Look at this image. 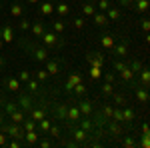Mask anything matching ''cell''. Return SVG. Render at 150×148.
Here are the masks:
<instances>
[{"instance_id":"1","label":"cell","mask_w":150,"mask_h":148,"mask_svg":"<svg viewBox=\"0 0 150 148\" xmlns=\"http://www.w3.org/2000/svg\"><path fill=\"white\" fill-rule=\"evenodd\" d=\"M114 68L118 70V74H120L122 82H124V84H128L130 88L138 84V82H136V74L130 70V66H128L126 62H122V60H114Z\"/></svg>"},{"instance_id":"2","label":"cell","mask_w":150,"mask_h":148,"mask_svg":"<svg viewBox=\"0 0 150 148\" xmlns=\"http://www.w3.org/2000/svg\"><path fill=\"white\" fill-rule=\"evenodd\" d=\"M40 38H42V44L46 46L48 50H50V48H62V46H64V38H60V34H56V32L44 30Z\"/></svg>"},{"instance_id":"3","label":"cell","mask_w":150,"mask_h":148,"mask_svg":"<svg viewBox=\"0 0 150 148\" xmlns=\"http://www.w3.org/2000/svg\"><path fill=\"white\" fill-rule=\"evenodd\" d=\"M0 130L4 132V134H8L10 138H16V140H24V128L22 124H16V122H10V124H0Z\"/></svg>"},{"instance_id":"4","label":"cell","mask_w":150,"mask_h":148,"mask_svg":"<svg viewBox=\"0 0 150 148\" xmlns=\"http://www.w3.org/2000/svg\"><path fill=\"white\" fill-rule=\"evenodd\" d=\"M82 118V114H80V110H78V106H76V102L74 104H68V114H66V124L72 128V126L76 124L78 120Z\"/></svg>"},{"instance_id":"5","label":"cell","mask_w":150,"mask_h":148,"mask_svg":"<svg viewBox=\"0 0 150 148\" xmlns=\"http://www.w3.org/2000/svg\"><path fill=\"white\" fill-rule=\"evenodd\" d=\"M86 62L90 64V66H98V68H104L106 66V62H104V54H100V52H86Z\"/></svg>"},{"instance_id":"6","label":"cell","mask_w":150,"mask_h":148,"mask_svg":"<svg viewBox=\"0 0 150 148\" xmlns=\"http://www.w3.org/2000/svg\"><path fill=\"white\" fill-rule=\"evenodd\" d=\"M110 54L116 56V58H124L128 54V38H122V42H118V44L114 42V46L110 48Z\"/></svg>"},{"instance_id":"7","label":"cell","mask_w":150,"mask_h":148,"mask_svg":"<svg viewBox=\"0 0 150 148\" xmlns=\"http://www.w3.org/2000/svg\"><path fill=\"white\" fill-rule=\"evenodd\" d=\"M30 50H32L34 60H38V62H46L48 58H50V50H48L46 46H30Z\"/></svg>"},{"instance_id":"8","label":"cell","mask_w":150,"mask_h":148,"mask_svg":"<svg viewBox=\"0 0 150 148\" xmlns=\"http://www.w3.org/2000/svg\"><path fill=\"white\" fill-rule=\"evenodd\" d=\"M44 64H46L44 68H46V72L50 76H58V72L62 68V60H56V58H48Z\"/></svg>"},{"instance_id":"9","label":"cell","mask_w":150,"mask_h":148,"mask_svg":"<svg viewBox=\"0 0 150 148\" xmlns=\"http://www.w3.org/2000/svg\"><path fill=\"white\" fill-rule=\"evenodd\" d=\"M76 106H78V110H80L82 116H90V114H92V110H94V108H92V102H90L88 98H84V96L76 100Z\"/></svg>"},{"instance_id":"10","label":"cell","mask_w":150,"mask_h":148,"mask_svg":"<svg viewBox=\"0 0 150 148\" xmlns=\"http://www.w3.org/2000/svg\"><path fill=\"white\" fill-rule=\"evenodd\" d=\"M16 104H18V108H20V110H24L26 114L34 108V102H32V98H30L28 94H20V98H18V102H16Z\"/></svg>"},{"instance_id":"11","label":"cell","mask_w":150,"mask_h":148,"mask_svg":"<svg viewBox=\"0 0 150 148\" xmlns=\"http://www.w3.org/2000/svg\"><path fill=\"white\" fill-rule=\"evenodd\" d=\"M78 82H82V74H80V72H72V74L68 76V80H66V84H64V90L70 94V92H72V88H74Z\"/></svg>"},{"instance_id":"12","label":"cell","mask_w":150,"mask_h":148,"mask_svg":"<svg viewBox=\"0 0 150 148\" xmlns=\"http://www.w3.org/2000/svg\"><path fill=\"white\" fill-rule=\"evenodd\" d=\"M138 88L134 90V94H136V100H138L140 104H148L150 100V94H148V86H140V84H136Z\"/></svg>"},{"instance_id":"13","label":"cell","mask_w":150,"mask_h":148,"mask_svg":"<svg viewBox=\"0 0 150 148\" xmlns=\"http://www.w3.org/2000/svg\"><path fill=\"white\" fill-rule=\"evenodd\" d=\"M38 138H40V132L38 130H28V132H24L22 144L24 146H34L36 142H38Z\"/></svg>"},{"instance_id":"14","label":"cell","mask_w":150,"mask_h":148,"mask_svg":"<svg viewBox=\"0 0 150 148\" xmlns=\"http://www.w3.org/2000/svg\"><path fill=\"white\" fill-rule=\"evenodd\" d=\"M90 18H92L94 24H96V26H100V28H104V26H108V24H110V20L106 18V12H100V10H96Z\"/></svg>"},{"instance_id":"15","label":"cell","mask_w":150,"mask_h":148,"mask_svg":"<svg viewBox=\"0 0 150 148\" xmlns=\"http://www.w3.org/2000/svg\"><path fill=\"white\" fill-rule=\"evenodd\" d=\"M108 132H110V136H124V130H122V126L120 122H116V120H108Z\"/></svg>"},{"instance_id":"16","label":"cell","mask_w":150,"mask_h":148,"mask_svg":"<svg viewBox=\"0 0 150 148\" xmlns=\"http://www.w3.org/2000/svg\"><path fill=\"white\" fill-rule=\"evenodd\" d=\"M72 136H74V142H76V144H80V142H84V140H86V138H88V132H86V130H82L80 126H72Z\"/></svg>"},{"instance_id":"17","label":"cell","mask_w":150,"mask_h":148,"mask_svg":"<svg viewBox=\"0 0 150 148\" xmlns=\"http://www.w3.org/2000/svg\"><path fill=\"white\" fill-rule=\"evenodd\" d=\"M0 38H2V42H6V44L14 42V30H12L10 26H2V30H0Z\"/></svg>"},{"instance_id":"18","label":"cell","mask_w":150,"mask_h":148,"mask_svg":"<svg viewBox=\"0 0 150 148\" xmlns=\"http://www.w3.org/2000/svg\"><path fill=\"white\" fill-rule=\"evenodd\" d=\"M8 116H10V122H16V124H22V120L26 118V116H28V114L24 112V110H20V108H16V110H14V112H10Z\"/></svg>"},{"instance_id":"19","label":"cell","mask_w":150,"mask_h":148,"mask_svg":"<svg viewBox=\"0 0 150 148\" xmlns=\"http://www.w3.org/2000/svg\"><path fill=\"white\" fill-rule=\"evenodd\" d=\"M134 118H136V112L132 110V108H128V106H122V122H134Z\"/></svg>"},{"instance_id":"20","label":"cell","mask_w":150,"mask_h":148,"mask_svg":"<svg viewBox=\"0 0 150 148\" xmlns=\"http://www.w3.org/2000/svg\"><path fill=\"white\" fill-rule=\"evenodd\" d=\"M44 116H46V110H44V108H32V110L28 112V118H32L34 122H40Z\"/></svg>"},{"instance_id":"21","label":"cell","mask_w":150,"mask_h":148,"mask_svg":"<svg viewBox=\"0 0 150 148\" xmlns=\"http://www.w3.org/2000/svg\"><path fill=\"white\" fill-rule=\"evenodd\" d=\"M76 124L80 126L82 130H86L88 134H90V132L94 130V122H92V120H88V116H82V118L78 120V122H76Z\"/></svg>"},{"instance_id":"22","label":"cell","mask_w":150,"mask_h":148,"mask_svg":"<svg viewBox=\"0 0 150 148\" xmlns=\"http://www.w3.org/2000/svg\"><path fill=\"white\" fill-rule=\"evenodd\" d=\"M4 84L10 92H18L20 90V80L18 78H4Z\"/></svg>"},{"instance_id":"23","label":"cell","mask_w":150,"mask_h":148,"mask_svg":"<svg viewBox=\"0 0 150 148\" xmlns=\"http://www.w3.org/2000/svg\"><path fill=\"white\" fill-rule=\"evenodd\" d=\"M116 38L112 34H102V38H100V44H102V48H106V50H110L112 46H114Z\"/></svg>"},{"instance_id":"24","label":"cell","mask_w":150,"mask_h":148,"mask_svg":"<svg viewBox=\"0 0 150 148\" xmlns=\"http://www.w3.org/2000/svg\"><path fill=\"white\" fill-rule=\"evenodd\" d=\"M106 18H108L110 22H116V20L120 18V8H118V6H110V8L106 10Z\"/></svg>"},{"instance_id":"25","label":"cell","mask_w":150,"mask_h":148,"mask_svg":"<svg viewBox=\"0 0 150 148\" xmlns=\"http://www.w3.org/2000/svg\"><path fill=\"white\" fill-rule=\"evenodd\" d=\"M86 92H88V88H86V84H84V82H78V84H76L74 88H72V92H70V94H74L76 98H82V96H84Z\"/></svg>"},{"instance_id":"26","label":"cell","mask_w":150,"mask_h":148,"mask_svg":"<svg viewBox=\"0 0 150 148\" xmlns=\"http://www.w3.org/2000/svg\"><path fill=\"white\" fill-rule=\"evenodd\" d=\"M24 12V6L20 4V2H14V4H10V16H14V18H20Z\"/></svg>"},{"instance_id":"27","label":"cell","mask_w":150,"mask_h":148,"mask_svg":"<svg viewBox=\"0 0 150 148\" xmlns=\"http://www.w3.org/2000/svg\"><path fill=\"white\" fill-rule=\"evenodd\" d=\"M94 12H96V2H86V4H82V14L84 16H92Z\"/></svg>"},{"instance_id":"28","label":"cell","mask_w":150,"mask_h":148,"mask_svg":"<svg viewBox=\"0 0 150 148\" xmlns=\"http://www.w3.org/2000/svg\"><path fill=\"white\" fill-rule=\"evenodd\" d=\"M66 114H68V102H62L56 108V116L62 120V122H66Z\"/></svg>"},{"instance_id":"29","label":"cell","mask_w":150,"mask_h":148,"mask_svg":"<svg viewBox=\"0 0 150 148\" xmlns=\"http://www.w3.org/2000/svg\"><path fill=\"white\" fill-rule=\"evenodd\" d=\"M52 12H54V4H52L50 0H46V2L40 4V14H42V16H48V14H52Z\"/></svg>"},{"instance_id":"30","label":"cell","mask_w":150,"mask_h":148,"mask_svg":"<svg viewBox=\"0 0 150 148\" xmlns=\"http://www.w3.org/2000/svg\"><path fill=\"white\" fill-rule=\"evenodd\" d=\"M110 98L114 100L116 106H126V96H124V94H120V92H112V94H110Z\"/></svg>"},{"instance_id":"31","label":"cell","mask_w":150,"mask_h":148,"mask_svg":"<svg viewBox=\"0 0 150 148\" xmlns=\"http://www.w3.org/2000/svg\"><path fill=\"white\" fill-rule=\"evenodd\" d=\"M50 124H52V122H50V120H48L46 116H44V118H42V120L38 122V126H36V130H38L40 134H46V132H48V128H50Z\"/></svg>"},{"instance_id":"32","label":"cell","mask_w":150,"mask_h":148,"mask_svg":"<svg viewBox=\"0 0 150 148\" xmlns=\"http://www.w3.org/2000/svg\"><path fill=\"white\" fill-rule=\"evenodd\" d=\"M54 10L58 12V16H66L70 12V6L66 2H58V4H54Z\"/></svg>"},{"instance_id":"33","label":"cell","mask_w":150,"mask_h":148,"mask_svg":"<svg viewBox=\"0 0 150 148\" xmlns=\"http://www.w3.org/2000/svg\"><path fill=\"white\" fill-rule=\"evenodd\" d=\"M138 74H140V82H138V84H140V86H148V84H150V72H148V68H142Z\"/></svg>"},{"instance_id":"34","label":"cell","mask_w":150,"mask_h":148,"mask_svg":"<svg viewBox=\"0 0 150 148\" xmlns=\"http://www.w3.org/2000/svg\"><path fill=\"white\" fill-rule=\"evenodd\" d=\"M30 28H32V34H34L36 38H40V36H42V32L46 30V28H44V22H32V26H30Z\"/></svg>"},{"instance_id":"35","label":"cell","mask_w":150,"mask_h":148,"mask_svg":"<svg viewBox=\"0 0 150 148\" xmlns=\"http://www.w3.org/2000/svg\"><path fill=\"white\" fill-rule=\"evenodd\" d=\"M132 8H134L136 12H140V14L146 12V10H148V0H136V2L132 4Z\"/></svg>"},{"instance_id":"36","label":"cell","mask_w":150,"mask_h":148,"mask_svg":"<svg viewBox=\"0 0 150 148\" xmlns=\"http://www.w3.org/2000/svg\"><path fill=\"white\" fill-rule=\"evenodd\" d=\"M36 126H38V122H34L32 118H24L22 120V128H24V132H28V130H36Z\"/></svg>"},{"instance_id":"37","label":"cell","mask_w":150,"mask_h":148,"mask_svg":"<svg viewBox=\"0 0 150 148\" xmlns=\"http://www.w3.org/2000/svg\"><path fill=\"white\" fill-rule=\"evenodd\" d=\"M64 28H66V22L64 20H54L52 22V32H56V34H62Z\"/></svg>"},{"instance_id":"38","label":"cell","mask_w":150,"mask_h":148,"mask_svg":"<svg viewBox=\"0 0 150 148\" xmlns=\"http://www.w3.org/2000/svg\"><path fill=\"white\" fill-rule=\"evenodd\" d=\"M100 92H102L106 98H110V94L114 92V84H112V82H104V84H102V88H100Z\"/></svg>"},{"instance_id":"39","label":"cell","mask_w":150,"mask_h":148,"mask_svg":"<svg viewBox=\"0 0 150 148\" xmlns=\"http://www.w3.org/2000/svg\"><path fill=\"white\" fill-rule=\"evenodd\" d=\"M48 78H50V74L46 72V68L36 70V80H38V82H42V84H44V82H48Z\"/></svg>"},{"instance_id":"40","label":"cell","mask_w":150,"mask_h":148,"mask_svg":"<svg viewBox=\"0 0 150 148\" xmlns=\"http://www.w3.org/2000/svg\"><path fill=\"white\" fill-rule=\"evenodd\" d=\"M128 66H130V70H132V72H134L136 76H138L140 70L144 68V66H142V62H140V60H136V58H134V60H130V64H128Z\"/></svg>"},{"instance_id":"41","label":"cell","mask_w":150,"mask_h":148,"mask_svg":"<svg viewBox=\"0 0 150 148\" xmlns=\"http://www.w3.org/2000/svg\"><path fill=\"white\" fill-rule=\"evenodd\" d=\"M110 120H116V122H120V124H122V106H114Z\"/></svg>"},{"instance_id":"42","label":"cell","mask_w":150,"mask_h":148,"mask_svg":"<svg viewBox=\"0 0 150 148\" xmlns=\"http://www.w3.org/2000/svg\"><path fill=\"white\" fill-rule=\"evenodd\" d=\"M110 6H112L110 0H98V2H96V10H100V12H106Z\"/></svg>"},{"instance_id":"43","label":"cell","mask_w":150,"mask_h":148,"mask_svg":"<svg viewBox=\"0 0 150 148\" xmlns=\"http://www.w3.org/2000/svg\"><path fill=\"white\" fill-rule=\"evenodd\" d=\"M26 86H28V90L32 92V94H34V92H38V88H40V82H38V80H26Z\"/></svg>"},{"instance_id":"44","label":"cell","mask_w":150,"mask_h":148,"mask_svg":"<svg viewBox=\"0 0 150 148\" xmlns=\"http://www.w3.org/2000/svg\"><path fill=\"white\" fill-rule=\"evenodd\" d=\"M90 78H92V80L102 78V68H98V66H90Z\"/></svg>"},{"instance_id":"45","label":"cell","mask_w":150,"mask_h":148,"mask_svg":"<svg viewBox=\"0 0 150 148\" xmlns=\"http://www.w3.org/2000/svg\"><path fill=\"white\" fill-rule=\"evenodd\" d=\"M112 110H114V106H110V104L106 102L102 108V118H106V120H110V116H112Z\"/></svg>"},{"instance_id":"46","label":"cell","mask_w":150,"mask_h":148,"mask_svg":"<svg viewBox=\"0 0 150 148\" xmlns=\"http://www.w3.org/2000/svg\"><path fill=\"white\" fill-rule=\"evenodd\" d=\"M122 146H126V148H134V146H138V142H136L134 138L126 136V138H122Z\"/></svg>"},{"instance_id":"47","label":"cell","mask_w":150,"mask_h":148,"mask_svg":"<svg viewBox=\"0 0 150 148\" xmlns=\"http://www.w3.org/2000/svg\"><path fill=\"white\" fill-rule=\"evenodd\" d=\"M72 26H74L76 30H82V28L86 26V20H84L82 16H78V18H74V22H72Z\"/></svg>"},{"instance_id":"48","label":"cell","mask_w":150,"mask_h":148,"mask_svg":"<svg viewBox=\"0 0 150 148\" xmlns=\"http://www.w3.org/2000/svg\"><path fill=\"white\" fill-rule=\"evenodd\" d=\"M2 106H4V112H6V114L14 112V110L18 108V104H16V102H12V100H10V102H4V104H2Z\"/></svg>"},{"instance_id":"49","label":"cell","mask_w":150,"mask_h":148,"mask_svg":"<svg viewBox=\"0 0 150 148\" xmlns=\"http://www.w3.org/2000/svg\"><path fill=\"white\" fill-rule=\"evenodd\" d=\"M46 134H50L52 138H60V128H58L56 124H50V128H48Z\"/></svg>"},{"instance_id":"50","label":"cell","mask_w":150,"mask_h":148,"mask_svg":"<svg viewBox=\"0 0 150 148\" xmlns=\"http://www.w3.org/2000/svg\"><path fill=\"white\" fill-rule=\"evenodd\" d=\"M18 80H20V82L30 80V72H28V70H20V72H18Z\"/></svg>"},{"instance_id":"51","label":"cell","mask_w":150,"mask_h":148,"mask_svg":"<svg viewBox=\"0 0 150 148\" xmlns=\"http://www.w3.org/2000/svg\"><path fill=\"white\" fill-rule=\"evenodd\" d=\"M102 76H104V82H112V84H114V80H116L114 72H104Z\"/></svg>"},{"instance_id":"52","label":"cell","mask_w":150,"mask_h":148,"mask_svg":"<svg viewBox=\"0 0 150 148\" xmlns=\"http://www.w3.org/2000/svg\"><path fill=\"white\" fill-rule=\"evenodd\" d=\"M30 26H32V22H30V20H28V18H24L22 22L18 24V28H20V30H28V28H30Z\"/></svg>"},{"instance_id":"53","label":"cell","mask_w":150,"mask_h":148,"mask_svg":"<svg viewBox=\"0 0 150 148\" xmlns=\"http://www.w3.org/2000/svg\"><path fill=\"white\" fill-rule=\"evenodd\" d=\"M38 144H40L42 148H50L52 146V142H50L48 138H38Z\"/></svg>"},{"instance_id":"54","label":"cell","mask_w":150,"mask_h":148,"mask_svg":"<svg viewBox=\"0 0 150 148\" xmlns=\"http://www.w3.org/2000/svg\"><path fill=\"white\" fill-rule=\"evenodd\" d=\"M6 146H10V148H20V146H22V142H20V140H16V138H12L10 142H6Z\"/></svg>"},{"instance_id":"55","label":"cell","mask_w":150,"mask_h":148,"mask_svg":"<svg viewBox=\"0 0 150 148\" xmlns=\"http://www.w3.org/2000/svg\"><path fill=\"white\" fill-rule=\"evenodd\" d=\"M118 4H120L122 8H132V4H134V0H118Z\"/></svg>"},{"instance_id":"56","label":"cell","mask_w":150,"mask_h":148,"mask_svg":"<svg viewBox=\"0 0 150 148\" xmlns=\"http://www.w3.org/2000/svg\"><path fill=\"white\" fill-rule=\"evenodd\" d=\"M6 142H8V134H4L0 130V146H6Z\"/></svg>"},{"instance_id":"57","label":"cell","mask_w":150,"mask_h":148,"mask_svg":"<svg viewBox=\"0 0 150 148\" xmlns=\"http://www.w3.org/2000/svg\"><path fill=\"white\" fill-rule=\"evenodd\" d=\"M140 22H142V30H144V32H148V30H150V22H148V18H142Z\"/></svg>"},{"instance_id":"58","label":"cell","mask_w":150,"mask_h":148,"mask_svg":"<svg viewBox=\"0 0 150 148\" xmlns=\"http://www.w3.org/2000/svg\"><path fill=\"white\" fill-rule=\"evenodd\" d=\"M142 134H150V130H148V124H146V122L142 124Z\"/></svg>"},{"instance_id":"59","label":"cell","mask_w":150,"mask_h":148,"mask_svg":"<svg viewBox=\"0 0 150 148\" xmlns=\"http://www.w3.org/2000/svg\"><path fill=\"white\" fill-rule=\"evenodd\" d=\"M40 0H26V4H38Z\"/></svg>"},{"instance_id":"60","label":"cell","mask_w":150,"mask_h":148,"mask_svg":"<svg viewBox=\"0 0 150 148\" xmlns=\"http://www.w3.org/2000/svg\"><path fill=\"white\" fill-rule=\"evenodd\" d=\"M0 68H4V56L0 54Z\"/></svg>"},{"instance_id":"61","label":"cell","mask_w":150,"mask_h":148,"mask_svg":"<svg viewBox=\"0 0 150 148\" xmlns=\"http://www.w3.org/2000/svg\"><path fill=\"white\" fill-rule=\"evenodd\" d=\"M2 122H4V116H2V114H0V124H2Z\"/></svg>"},{"instance_id":"62","label":"cell","mask_w":150,"mask_h":148,"mask_svg":"<svg viewBox=\"0 0 150 148\" xmlns=\"http://www.w3.org/2000/svg\"><path fill=\"white\" fill-rule=\"evenodd\" d=\"M2 44H4V42H2V38H0V52H2Z\"/></svg>"},{"instance_id":"63","label":"cell","mask_w":150,"mask_h":148,"mask_svg":"<svg viewBox=\"0 0 150 148\" xmlns=\"http://www.w3.org/2000/svg\"><path fill=\"white\" fill-rule=\"evenodd\" d=\"M2 104H4V100H2V98H0V106H2Z\"/></svg>"}]
</instances>
